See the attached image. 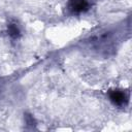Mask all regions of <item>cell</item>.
<instances>
[{
    "mask_svg": "<svg viewBox=\"0 0 132 132\" xmlns=\"http://www.w3.org/2000/svg\"><path fill=\"white\" fill-rule=\"evenodd\" d=\"M67 7L72 13H80L88 10L89 3L87 0H69Z\"/></svg>",
    "mask_w": 132,
    "mask_h": 132,
    "instance_id": "7a4b0ae2",
    "label": "cell"
},
{
    "mask_svg": "<svg viewBox=\"0 0 132 132\" xmlns=\"http://www.w3.org/2000/svg\"><path fill=\"white\" fill-rule=\"evenodd\" d=\"M8 33L11 37H19L20 36V29L15 24H10L8 25Z\"/></svg>",
    "mask_w": 132,
    "mask_h": 132,
    "instance_id": "3957f363",
    "label": "cell"
},
{
    "mask_svg": "<svg viewBox=\"0 0 132 132\" xmlns=\"http://www.w3.org/2000/svg\"><path fill=\"white\" fill-rule=\"evenodd\" d=\"M109 100L117 106H123L126 105L128 102V97L125 92L122 90H110L108 93Z\"/></svg>",
    "mask_w": 132,
    "mask_h": 132,
    "instance_id": "6da1fadb",
    "label": "cell"
}]
</instances>
